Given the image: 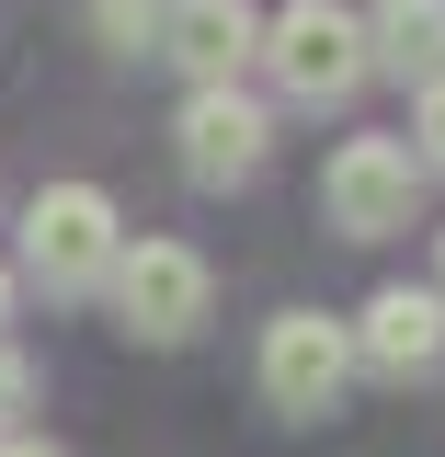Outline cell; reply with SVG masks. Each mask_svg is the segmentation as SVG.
Masks as SVG:
<instances>
[{
	"mask_svg": "<svg viewBox=\"0 0 445 457\" xmlns=\"http://www.w3.org/2000/svg\"><path fill=\"white\" fill-rule=\"evenodd\" d=\"M0 320H12V275H0Z\"/></svg>",
	"mask_w": 445,
	"mask_h": 457,
	"instance_id": "14",
	"label": "cell"
},
{
	"mask_svg": "<svg viewBox=\"0 0 445 457\" xmlns=\"http://www.w3.org/2000/svg\"><path fill=\"white\" fill-rule=\"evenodd\" d=\"M171 137H183V171H194V183H251V171H263V149H275V114L251 104L240 80H206V92L183 104V126H171Z\"/></svg>",
	"mask_w": 445,
	"mask_h": 457,
	"instance_id": "6",
	"label": "cell"
},
{
	"mask_svg": "<svg viewBox=\"0 0 445 457\" xmlns=\"http://www.w3.org/2000/svg\"><path fill=\"white\" fill-rule=\"evenodd\" d=\"M0 457H57V446H46V435H0Z\"/></svg>",
	"mask_w": 445,
	"mask_h": 457,
	"instance_id": "13",
	"label": "cell"
},
{
	"mask_svg": "<svg viewBox=\"0 0 445 457\" xmlns=\"http://www.w3.org/2000/svg\"><path fill=\"white\" fill-rule=\"evenodd\" d=\"M366 46H377V69H400V80H445V0H389V12L366 23Z\"/></svg>",
	"mask_w": 445,
	"mask_h": 457,
	"instance_id": "9",
	"label": "cell"
},
{
	"mask_svg": "<svg viewBox=\"0 0 445 457\" xmlns=\"http://www.w3.org/2000/svg\"><path fill=\"white\" fill-rule=\"evenodd\" d=\"M342 378H354V332H342V320H320V309L263 320V400H275V411L320 423V411L342 400Z\"/></svg>",
	"mask_w": 445,
	"mask_h": 457,
	"instance_id": "5",
	"label": "cell"
},
{
	"mask_svg": "<svg viewBox=\"0 0 445 457\" xmlns=\"http://www.w3.org/2000/svg\"><path fill=\"white\" fill-rule=\"evenodd\" d=\"M161 57L194 69V92H206V80H240V69L263 57V12H251V0H171L161 12Z\"/></svg>",
	"mask_w": 445,
	"mask_h": 457,
	"instance_id": "7",
	"label": "cell"
},
{
	"mask_svg": "<svg viewBox=\"0 0 445 457\" xmlns=\"http://www.w3.org/2000/svg\"><path fill=\"white\" fill-rule=\"evenodd\" d=\"M103 286H114V320H126L137 343H183L194 320H206V297H218V275H206L194 240H126Z\"/></svg>",
	"mask_w": 445,
	"mask_h": 457,
	"instance_id": "3",
	"label": "cell"
},
{
	"mask_svg": "<svg viewBox=\"0 0 445 457\" xmlns=\"http://www.w3.org/2000/svg\"><path fill=\"white\" fill-rule=\"evenodd\" d=\"M114 252H126V228H114V195H103V183H46V195L23 206V263H35L57 297L103 286Z\"/></svg>",
	"mask_w": 445,
	"mask_h": 457,
	"instance_id": "2",
	"label": "cell"
},
{
	"mask_svg": "<svg viewBox=\"0 0 445 457\" xmlns=\"http://www.w3.org/2000/svg\"><path fill=\"white\" fill-rule=\"evenodd\" d=\"M434 297H445V286H434Z\"/></svg>",
	"mask_w": 445,
	"mask_h": 457,
	"instance_id": "15",
	"label": "cell"
},
{
	"mask_svg": "<svg viewBox=\"0 0 445 457\" xmlns=\"http://www.w3.org/2000/svg\"><path fill=\"white\" fill-rule=\"evenodd\" d=\"M411 206H423L411 137H342V149H332V171H320V218H332L342 240H389V228H411Z\"/></svg>",
	"mask_w": 445,
	"mask_h": 457,
	"instance_id": "4",
	"label": "cell"
},
{
	"mask_svg": "<svg viewBox=\"0 0 445 457\" xmlns=\"http://www.w3.org/2000/svg\"><path fill=\"white\" fill-rule=\"evenodd\" d=\"M434 354H445V297H434V286H377L366 320H354V366H377V378H423Z\"/></svg>",
	"mask_w": 445,
	"mask_h": 457,
	"instance_id": "8",
	"label": "cell"
},
{
	"mask_svg": "<svg viewBox=\"0 0 445 457\" xmlns=\"http://www.w3.org/2000/svg\"><path fill=\"white\" fill-rule=\"evenodd\" d=\"M23 400H35V366H23V354H12V343H0V423H12V411H23Z\"/></svg>",
	"mask_w": 445,
	"mask_h": 457,
	"instance_id": "12",
	"label": "cell"
},
{
	"mask_svg": "<svg viewBox=\"0 0 445 457\" xmlns=\"http://www.w3.org/2000/svg\"><path fill=\"white\" fill-rule=\"evenodd\" d=\"M92 12H103V46L114 57H149V46H161V0H92Z\"/></svg>",
	"mask_w": 445,
	"mask_h": 457,
	"instance_id": "10",
	"label": "cell"
},
{
	"mask_svg": "<svg viewBox=\"0 0 445 457\" xmlns=\"http://www.w3.org/2000/svg\"><path fill=\"white\" fill-rule=\"evenodd\" d=\"M263 69H275L285 104H342V92L377 69V46H366V23H354L342 0H285L275 23H263Z\"/></svg>",
	"mask_w": 445,
	"mask_h": 457,
	"instance_id": "1",
	"label": "cell"
},
{
	"mask_svg": "<svg viewBox=\"0 0 445 457\" xmlns=\"http://www.w3.org/2000/svg\"><path fill=\"white\" fill-rule=\"evenodd\" d=\"M411 137H423L411 161H423V171H445V80H423V114H411Z\"/></svg>",
	"mask_w": 445,
	"mask_h": 457,
	"instance_id": "11",
	"label": "cell"
}]
</instances>
